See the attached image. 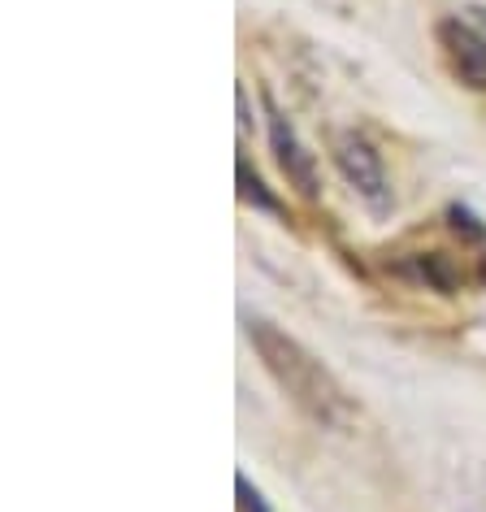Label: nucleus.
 Instances as JSON below:
<instances>
[{
    "mask_svg": "<svg viewBox=\"0 0 486 512\" xmlns=\"http://www.w3.org/2000/svg\"><path fill=\"white\" fill-rule=\"evenodd\" d=\"M243 335H248L252 352L261 356L265 374L278 382V391L300 408L304 417H313L317 426L343 430L356 417V408L348 400V391L339 387V378L304 348L296 335H287L283 326L265 322V317H243Z\"/></svg>",
    "mask_w": 486,
    "mask_h": 512,
    "instance_id": "obj_1",
    "label": "nucleus"
},
{
    "mask_svg": "<svg viewBox=\"0 0 486 512\" xmlns=\"http://www.w3.org/2000/svg\"><path fill=\"white\" fill-rule=\"evenodd\" d=\"M330 157H335L339 174L348 178V187L356 191V200L369 213H391V178L382 165V152L356 131H335L330 135Z\"/></svg>",
    "mask_w": 486,
    "mask_h": 512,
    "instance_id": "obj_2",
    "label": "nucleus"
},
{
    "mask_svg": "<svg viewBox=\"0 0 486 512\" xmlns=\"http://www.w3.org/2000/svg\"><path fill=\"white\" fill-rule=\"evenodd\" d=\"M434 40L443 48V61L452 70V79L469 92H486V31H478L473 22L443 18L434 27Z\"/></svg>",
    "mask_w": 486,
    "mask_h": 512,
    "instance_id": "obj_3",
    "label": "nucleus"
},
{
    "mask_svg": "<svg viewBox=\"0 0 486 512\" xmlns=\"http://www.w3.org/2000/svg\"><path fill=\"white\" fill-rule=\"evenodd\" d=\"M265 126H270V148H274V157H278V170L287 174V183L300 191V196H317L322 191V183H317V161H313V152L300 144V135H296V126L287 122V113L274 105L270 96H265Z\"/></svg>",
    "mask_w": 486,
    "mask_h": 512,
    "instance_id": "obj_4",
    "label": "nucleus"
},
{
    "mask_svg": "<svg viewBox=\"0 0 486 512\" xmlns=\"http://www.w3.org/2000/svg\"><path fill=\"white\" fill-rule=\"evenodd\" d=\"M235 174H239V196L252 204V209H261V213H274V217H283V204H278L270 191H265V183H261V174L248 165V157H239L235 161Z\"/></svg>",
    "mask_w": 486,
    "mask_h": 512,
    "instance_id": "obj_5",
    "label": "nucleus"
},
{
    "mask_svg": "<svg viewBox=\"0 0 486 512\" xmlns=\"http://www.w3.org/2000/svg\"><path fill=\"white\" fill-rule=\"evenodd\" d=\"M235 495H239V512H274L270 504H265L261 486L248 478V473H235Z\"/></svg>",
    "mask_w": 486,
    "mask_h": 512,
    "instance_id": "obj_6",
    "label": "nucleus"
},
{
    "mask_svg": "<svg viewBox=\"0 0 486 512\" xmlns=\"http://www.w3.org/2000/svg\"><path fill=\"white\" fill-rule=\"evenodd\" d=\"M469 14H473V22H478V27L486 31V9H482V5H473V9H469Z\"/></svg>",
    "mask_w": 486,
    "mask_h": 512,
    "instance_id": "obj_7",
    "label": "nucleus"
}]
</instances>
